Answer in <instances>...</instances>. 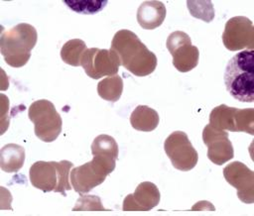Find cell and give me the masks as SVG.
<instances>
[{
  "label": "cell",
  "mask_w": 254,
  "mask_h": 216,
  "mask_svg": "<svg viewBox=\"0 0 254 216\" xmlns=\"http://www.w3.org/2000/svg\"><path fill=\"white\" fill-rule=\"evenodd\" d=\"M110 50L117 54L120 65L136 76H147L156 69V54L132 31L123 29L116 32Z\"/></svg>",
  "instance_id": "6da1fadb"
},
{
  "label": "cell",
  "mask_w": 254,
  "mask_h": 216,
  "mask_svg": "<svg viewBox=\"0 0 254 216\" xmlns=\"http://www.w3.org/2000/svg\"><path fill=\"white\" fill-rule=\"evenodd\" d=\"M224 84L229 94L238 101H254V52L244 50L232 56L225 67Z\"/></svg>",
  "instance_id": "7a4b0ae2"
},
{
  "label": "cell",
  "mask_w": 254,
  "mask_h": 216,
  "mask_svg": "<svg viewBox=\"0 0 254 216\" xmlns=\"http://www.w3.org/2000/svg\"><path fill=\"white\" fill-rule=\"evenodd\" d=\"M37 40L36 28L27 23H20L3 32L0 38V52L5 62L16 68L24 66L31 57V51Z\"/></svg>",
  "instance_id": "3957f363"
},
{
  "label": "cell",
  "mask_w": 254,
  "mask_h": 216,
  "mask_svg": "<svg viewBox=\"0 0 254 216\" xmlns=\"http://www.w3.org/2000/svg\"><path fill=\"white\" fill-rule=\"evenodd\" d=\"M73 163L69 161L34 162L29 170L32 185L44 192L55 191L65 196V191L71 189L70 168Z\"/></svg>",
  "instance_id": "277c9868"
},
{
  "label": "cell",
  "mask_w": 254,
  "mask_h": 216,
  "mask_svg": "<svg viewBox=\"0 0 254 216\" xmlns=\"http://www.w3.org/2000/svg\"><path fill=\"white\" fill-rule=\"evenodd\" d=\"M116 159L108 156H93L92 160L70 171V183L74 191L87 193L101 184L115 168Z\"/></svg>",
  "instance_id": "5b68a950"
},
{
  "label": "cell",
  "mask_w": 254,
  "mask_h": 216,
  "mask_svg": "<svg viewBox=\"0 0 254 216\" xmlns=\"http://www.w3.org/2000/svg\"><path fill=\"white\" fill-rule=\"evenodd\" d=\"M28 116L34 123L35 135L41 141L52 143L60 136L63 129V120L50 100L34 101L29 107Z\"/></svg>",
  "instance_id": "8992f818"
},
{
  "label": "cell",
  "mask_w": 254,
  "mask_h": 216,
  "mask_svg": "<svg viewBox=\"0 0 254 216\" xmlns=\"http://www.w3.org/2000/svg\"><path fill=\"white\" fill-rule=\"evenodd\" d=\"M209 124L218 130L254 135V109H238L220 104L211 110Z\"/></svg>",
  "instance_id": "52a82bcc"
},
{
  "label": "cell",
  "mask_w": 254,
  "mask_h": 216,
  "mask_svg": "<svg viewBox=\"0 0 254 216\" xmlns=\"http://www.w3.org/2000/svg\"><path fill=\"white\" fill-rule=\"evenodd\" d=\"M164 150L173 166L179 170L189 171L197 163V152L183 131H175L170 134L165 140Z\"/></svg>",
  "instance_id": "ba28073f"
},
{
  "label": "cell",
  "mask_w": 254,
  "mask_h": 216,
  "mask_svg": "<svg viewBox=\"0 0 254 216\" xmlns=\"http://www.w3.org/2000/svg\"><path fill=\"white\" fill-rule=\"evenodd\" d=\"M166 46L173 56V65L177 70L188 72L197 65L199 51L191 45V40L187 33L182 31L171 33Z\"/></svg>",
  "instance_id": "9c48e42d"
},
{
  "label": "cell",
  "mask_w": 254,
  "mask_h": 216,
  "mask_svg": "<svg viewBox=\"0 0 254 216\" xmlns=\"http://www.w3.org/2000/svg\"><path fill=\"white\" fill-rule=\"evenodd\" d=\"M87 76L99 79L102 76H113L118 72L120 65L117 54L112 50L90 48L86 49L80 60Z\"/></svg>",
  "instance_id": "30bf717a"
},
{
  "label": "cell",
  "mask_w": 254,
  "mask_h": 216,
  "mask_svg": "<svg viewBox=\"0 0 254 216\" xmlns=\"http://www.w3.org/2000/svg\"><path fill=\"white\" fill-rule=\"evenodd\" d=\"M222 42L224 47L231 52L243 49L253 50L254 26L252 21L244 16L230 18L225 24Z\"/></svg>",
  "instance_id": "8fae6325"
},
{
  "label": "cell",
  "mask_w": 254,
  "mask_h": 216,
  "mask_svg": "<svg viewBox=\"0 0 254 216\" xmlns=\"http://www.w3.org/2000/svg\"><path fill=\"white\" fill-rule=\"evenodd\" d=\"M202 141L207 147V158L214 164L221 165L234 157L233 146L226 131L208 124L203 128Z\"/></svg>",
  "instance_id": "7c38bea8"
},
{
  "label": "cell",
  "mask_w": 254,
  "mask_h": 216,
  "mask_svg": "<svg viewBox=\"0 0 254 216\" xmlns=\"http://www.w3.org/2000/svg\"><path fill=\"white\" fill-rule=\"evenodd\" d=\"M225 180L237 190V197L244 203L254 201V172L243 162H233L223 168Z\"/></svg>",
  "instance_id": "4fadbf2b"
},
{
  "label": "cell",
  "mask_w": 254,
  "mask_h": 216,
  "mask_svg": "<svg viewBox=\"0 0 254 216\" xmlns=\"http://www.w3.org/2000/svg\"><path fill=\"white\" fill-rule=\"evenodd\" d=\"M160 191L150 181L138 184L134 193L128 194L123 200V211H149L160 202Z\"/></svg>",
  "instance_id": "5bb4252c"
},
{
  "label": "cell",
  "mask_w": 254,
  "mask_h": 216,
  "mask_svg": "<svg viewBox=\"0 0 254 216\" xmlns=\"http://www.w3.org/2000/svg\"><path fill=\"white\" fill-rule=\"evenodd\" d=\"M166 14V7L161 1H144L137 10V21L143 29L154 30L163 24Z\"/></svg>",
  "instance_id": "9a60e30c"
},
{
  "label": "cell",
  "mask_w": 254,
  "mask_h": 216,
  "mask_svg": "<svg viewBox=\"0 0 254 216\" xmlns=\"http://www.w3.org/2000/svg\"><path fill=\"white\" fill-rule=\"evenodd\" d=\"M159 114L153 108L146 105H138L131 113L130 124L138 131L151 132L158 127Z\"/></svg>",
  "instance_id": "2e32d148"
},
{
  "label": "cell",
  "mask_w": 254,
  "mask_h": 216,
  "mask_svg": "<svg viewBox=\"0 0 254 216\" xmlns=\"http://www.w3.org/2000/svg\"><path fill=\"white\" fill-rule=\"evenodd\" d=\"M25 162V149L17 144H7L0 151V167L5 172L19 171Z\"/></svg>",
  "instance_id": "e0dca14e"
},
{
  "label": "cell",
  "mask_w": 254,
  "mask_h": 216,
  "mask_svg": "<svg viewBox=\"0 0 254 216\" xmlns=\"http://www.w3.org/2000/svg\"><path fill=\"white\" fill-rule=\"evenodd\" d=\"M123 80L119 75L108 76L100 80L97 84L98 95L110 102H116L122 95Z\"/></svg>",
  "instance_id": "ac0fdd59"
},
{
  "label": "cell",
  "mask_w": 254,
  "mask_h": 216,
  "mask_svg": "<svg viewBox=\"0 0 254 216\" xmlns=\"http://www.w3.org/2000/svg\"><path fill=\"white\" fill-rule=\"evenodd\" d=\"M86 50L85 43L80 39H72L67 41L61 49V57L66 64L72 66L80 65L83 53Z\"/></svg>",
  "instance_id": "d6986e66"
},
{
  "label": "cell",
  "mask_w": 254,
  "mask_h": 216,
  "mask_svg": "<svg viewBox=\"0 0 254 216\" xmlns=\"http://www.w3.org/2000/svg\"><path fill=\"white\" fill-rule=\"evenodd\" d=\"M91 153L93 156H108L118 159V145L115 139L109 135H98L91 144Z\"/></svg>",
  "instance_id": "ffe728a7"
},
{
  "label": "cell",
  "mask_w": 254,
  "mask_h": 216,
  "mask_svg": "<svg viewBox=\"0 0 254 216\" xmlns=\"http://www.w3.org/2000/svg\"><path fill=\"white\" fill-rule=\"evenodd\" d=\"M188 9L190 13V15L194 18L200 19L203 22L209 23L214 18V8L209 0H203V1H187Z\"/></svg>",
  "instance_id": "44dd1931"
},
{
  "label": "cell",
  "mask_w": 254,
  "mask_h": 216,
  "mask_svg": "<svg viewBox=\"0 0 254 216\" xmlns=\"http://www.w3.org/2000/svg\"><path fill=\"white\" fill-rule=\"evenodd\" d=\"M64 4H65L69 9L84 15H92L100 12L107 4V1H95V0H87V1H77V0H64Z\"/></svg>",
  "instance_id": "7402d4cb"
},
{
  "label": "cell",
  "mask_w": 254,
  "mask_h": 216,
  "mask_svg": "<svg viewBox=\"0 0 254 216\" xmlns=\"http://www.w3.org/2000/svg\"><path fill=\"white\" fill-rule=\"evenodd\" d=\"M72 211H107L101 204V199L95 195L80 194Z\"/></svg>",
  "instance_id": "603a6c76"
}]
</instances>
